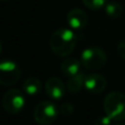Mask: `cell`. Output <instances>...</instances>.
<instances>
[{"label": "cell", "mask_w": 125, "mask_h": 125, "mask_svg": "<svg viewBox=\"0 0 125 125\" xmlns=\"http://www.w3.org/2000/svg\"><path fill=\"white\" fill-rule=\"evenodd\" d=\"M77 45V35L73 29L61 28L55 30L50 37L51 51L58 57H67Z\"/></svg>", "instance_id": "6da1fadb"}, {"label": "cell", "mask_w": 125, "mask_h": 125, "mask_svg": "<svg viewBox=\"0 0 125 125\" xmlns=\"http://www.w3.org/2000/svg\"><path fill=\"white\" fill-rule=\"evenodd\" d=\"M103 110L112 121L125 120V94L120 91H111L103 99Z\"/></svg>", "instance_id": "7a4b0ae2"}, {"label": "cell", "mask_w": 125, "mask_h": 125, "mask_svg": "<svg viewBox=\"0 0 125 125\" xmlns=\"http://www.w3.org/2000/svg\"><path fill=\"white\" fill-rule=\"evenodd\" d=\"M106 61H108V56L105 51L100 46H89L84 48L80 57L82 67L91 71L102 69L105 66Z\"/></svg>", "instance_id": "3957f363"}, {"label": "cell", "mask_w": 125, "mask_h": 125, "mask_svg": "<svg viewBox=\"0 0 125 125\" xmlns=\"http://www.w3.org/2000/svg\"><path fill=\"white\" fill-rule=\"evenodd\" d=\"M59 113V109L52 101H41L34 108L33 119L40 125H52Z\"/></svg>", "instance_id": "277c9868"}, {"label": "cell", "mask_w": 125, "mask_h": 125, "mask_svg": "<svg viewBox=\"0 0 125 125\" xmlns=\"http://www.w3.org/2000/svg\"><path fill=\"white\" fill-rule=\"evenodd\" d=\"M2 106L9 114H18L25 106V98L19 89H9L2 97Z\"/></svg>", "instance_id": "5b68a950"}, {"label": "cell", "mask_w": 125, "mask_h": 125, "mask_svg": "<svg viewBox=\"0 0 125 125\" xmlns=\"http://www.w3.org/2000/svg\"><path fill=\"white\" fill-rule=\"evenodd\" d=\"M21 78L19 64L11 59H4L0 62V83L2 86H13Z\"/></svg>", "instance_id": "8992f818"}, {"label": "cell", "mask_w": 125, "mask_h": 125, "mask_svg": "<svg viewBox=\"0 0 125 125\" xmlns=\"http://www.w3.org/2000/svg\"><path fill=\"white\" fill-rule=\"evenodd\" d=\"M45 92L48 97L52 100L58 101L64 98L65 95V91H66V87H65L64 82L62 79H59L58 77H51L46 80L45 84Z\"/></svg>", "instance_id": "52a82bcc"}, {"label": "cell", "mask_w": 125, "mask_h": 125, "mask_svg": "<svg viewBox=\"0 0 125 125\" xmlns=\"http://www.w3.org/2000/svg\"><path fill=\"white\" fill-rule=\"evenodd\" d=\"M66 20L70 29L75 31H81L88 24V15L83 10L79 8H73L68 11Z\"/></svg>", "instance_id": "ba28073f"}, {"label": "cell", "mask_w": 125, "mask_h": 125, "mask_svg": "<svg viewBox=\"0 0 125 125\" xmlns=\"http://www.w3.org/2000/svg\"><path fill=\"white\" fill-rule=\"evenodd\" d=\"M106 84H108V80L104 76L100 75L97 73H92L86 75V80H84V88L88 90L90 93L97 94V93H101L105 90Z\"/></svg>", "instance_id": "9c48e42d"}, {"label": "cell", "mask_w": 125, "mask_h": 125, "mask_svg": "<svg viewBox=\"0 0 125 125\" xmlns=\"http://www.w3.org/2000/svg\"><path fill=\"white\" fill-rule=\"evenodd\" d=\"M81 66V62L79 59L75 57H67L61 62V71L67 77H71L81 71L80 70Z\"/></svg>", "instance_id": "30bf717a"}, {"label": "cell", "mask_w": 125, "mask_h": 125, "mask_svg": "<svg viewBox=\"0 0 125 125\" xmlns=\"http://www.w3.org/2000/svg\"><path fill=\"white\" fill-rule=\"evenodd\" d=\"M84 80H86V75L82 71H79L78 73L69 77L66 83V88L68 92H70L71 94L79 93L81 89L84 87Z\"/></svg>", "instance_id": "8fae6325"}, {"label": "cell", "mask_w": 125, "mask_h": 125, "mask_svg": "<svg viewBox=\"0 0 125 125\" xmlns=\"http://www.w3.org/2000/svg\"><path fill=\"white\" fill-rule=\"evenodd\" d=\"M23 91L29 95H37L42 92L43 89V83L42 81L36 77H30L24 80L22 84Z\"/></svg>", "instance_id": "7c38bea8"}, {"label": "cell", "mask_w": 125, "mask_h": 125, "mask_svg": "<svg viewBox=\"0 0 125 125\" xmlns=\"http://www.w3.org/2000/svg\"><path fill=\"white\" fill-rule=\"evenodd\" d=\"M104 11L108 17L112 19H117L123 14V7L117 1H109L104 7Z\"/></svg>", "instance_id": "4fadbf2b"}, {"label": "cell", "mask_w": 125, "mask_h": 125, "mask_svg": "<svg viewBox=\"0 0 125 125\" xmlns=\"http://www.w3.org/2000/svg\"><path fill=\"white\" fill-rule=\"evenodd\" d=\"M84 7L90 10H100L104 8L108 0H81Z\"/></svg>", "instance_id": "5bb4252c"}, {"label": "cell", "mask_w": 125, "mask_h": 125, "mask_svg": "<svg viewBox=\"0 0 125 125\" xmlns=\"http://www.w3.org/2000/svg\"><path fill=\"white\" fill-rule=\"evenodd\" d=\"M59 112H61L62 115H65V116H69V115H71L75 112V108H73V105L70 102H64V103H62V105L59 106Z\"/></svg>", "instance_id": "9a60e30c"}, {"label": "cell", "mask_w": 125, "mask_h": 125, "mask_svg": "<svg viewBox=\"0 0 125 125\" xmlns=\"http://www.w3.org/2000/svg\"><path fill=\"white\" fill-rule=\"evenodd\" d=\"M112 119L108 116V115H102V116H99L94 120L93 122V125H112Z\"/></svg>", "instance_id": "2e32d148"}, {"label": "cell", "mask_w": 125, "mask_h": 125, "mask_svg": "<svg viewBox=\"0 0 125 125\" xmlns=\"http://www.w3.org/2000/svg\"><path fill=\"white\" fill-rule=\"evenodd\" d=\"M116 52L121 58L125 59V40L121 41L116 46Z\"/></svg>", "instance_id": "e0dca14e"}, {"label": "cell", "mask_w": 125, "mask_h": 125, "mask_svg": "<svg viewBox=\"0 0 125 125\" xmlns=\"http://www.w3.org/2000/svg\"><path fill=\"white\" fill-rule=\"evenodd\" d=\"M114 125H125V122H123V121H120V122H116Z\"/></svg>", "instance_id": "ac0fdd59"}, {"label": "cell", "mask_w": 125, "mask_h": 125, "mask_svg": "<svg viewBox=\"0 0 125 125\" xmlns=\"http://www.w3.org/2000/svg\"><path fill=\"white\" fill-rule=\"evenodd\" d=\"M1 1H8V0H1Z\"/></svg>", "instance_id": "d6986e66"}]
</instances>
